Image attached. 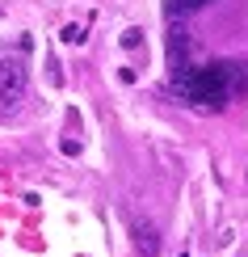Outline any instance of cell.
Wrapping results in <instances>:
<instances>
[{"label": "cell", "mask_w": 248, "mask_h": 257, "mask_svg": "<svg viewBox=\"0 0 248 257\" xmlns=\"http://www.w3.org/2000/svg\"><path fill=\"white\" fill-rule=\"evenodd\" d=\"M63 42H72V47L84 42V30H80V26H68V30H63Z\"/></svg>", "instance_id": "8992f818"}, {"label": "cell", "mask_w": 248, "mask_h": 257, "mask_svg": "<svg viewBox=\"0 0 248 257\" xmlns=\"http://www.w3.org/2000/svg\"><path fill=\"white\" fill-rule=\"evenodd\" d=\"M206 5H214V0H164V13H168V21H181V17L198 13V9H206Z\"/></svg>", "instance_id": "5b68a950"}, {"label": "cell", "mask_w": 248, "mask_h": 257, "mask_svg": "<svg viewBox=\"0 0 248 257\" xmlns=\"http://www.w3.org/2000/svg\"><path fill=\"white\" fill-rule=\"evenodd\" d=\"M26 63H21L17 55H0V110L13 114L21 97H26Z\"/></svg>", "instance_id": "7a4b0ae2"}, {"label": "cell", "mask_w": 248, "mask_h": 257, "mask_svg": "<svg viewBox=\"0 0 248 257\" xmlns=\"http://www.w3.org/2000/svg\"><path fill=\"white\" fill-rule=\"evenodd\" d=\"M164 51H168V72H172V80H177L181 72L193 68V34L185 30V21H168Z\"/></svg>", "instance_id": "3957f363"}, {"label": "cell", "mask_w": 248, "mask_h": 257, "mask_svg": "<svg viewBox=\"0 0 248 257\" xmlns=\"http://www.w3.org/2000/svg\"><path fill=\"white\" fill-rule=\"evenodd\" d=\"M139 42H143V34H139V30H126V34H122V47H126V51L139 47Z\"/></svg>", "instance_id": "52a82bcc"}, {"label": "cell", "mask_w": 248, "mask_h": 257, "mask_svg": "<svg viewBox=\"0 0 248 257\" xmlns=\"http://www.w3.org/2000/svg\"><path fill=\"white\" fill-rule=\"evenodd\" d=\"M126 232H131L135 249L143 257H156L160 253V228L152 215H143V211H126Z\"/></svg>", "instance_id": "277c9868"}, {"label": "cell", "mask_w": 248, "mask_h": 257, "mask_svg": "<svg viewBox=\"0 0 248 257\" xmlns=\"http://www.w3.org/2000/svg\"><path fill=\"white\" fill-rule=\"evenodd\" d=\"M248 89V63L244 59H214V63H193L189 72H181L172 80V93L202 114H219L231 97H240Z\"/></svg>", "instance_id": "6da1fadb"}]
</instances>
